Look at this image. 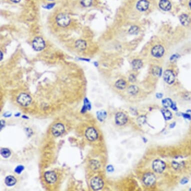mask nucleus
<instances>
[{
    "instance_id": "obj_1",
    "label": "nucleus",
    "mask_w": 191,
    "mask_h": 191,
    "mask_svg": "<svg viewBox=\"0 0 191 191\" xmlns=\"http://www.w3.org/2000/svg\"><path fill=\"white\" fill-rule=\"evenodd\" d=\"M56 22L58 25L62 27H65L69 25L71 20L67 15L60 14L56 17Z\"/></svg>"
},
{
    "instance_id": "obj_2",
    "label": "nucleus",
    "mask_w": 191,
    "mask_h": 191,
    "mask_svg": "<svg viewBox=\"0 0 191 191\" xmlns=\"http://www.w3.org/2000/svg\"><path fill=\"white\" fill-rule=\"evenodd\" d=\"M17 102L23 106H27L31 103L32 99L29 95L22 93L17 98Z\"/></svg>"
},
{
    "instance_id": "obj_3",
    "label": "nucleus",
    "mask_w": 191,
    "mask_h": 191,
    "mask_svg": "<svg viewBox=\"0 0 191 191\" xmlns=\"http://www.w3.org/2000/svg\"><path fill=\"white\" fill-rule=\"evenodd\" d=\"M33 47L35 50L40 51L43 50L45 47V42L41 37H36L33 42Z\"/></svg>"
},
{
    "instance_id": "obj_4",
    "label": "nucleus",
    "mask_w": 191,
    "mask_h": 191,
    "mask_svg": "<svg viewBox=\"0 0 191 191\" xmlns=\"http://www.w3.org/2000/svg\"><path fill=\"white\" fill-rule=\"evenodd\" d=\"M91 186L94 190H99L104 186V182L100 178L94 177L91 181Z\"/></svg>"
},
{
    "instance_id": "obj_5",
    "label": "nucleus",
    "mask_w": 191,
    "mask_h": 191,
    "mask_svg": "<svg viewBox=\"0 0 191 191\" xmlns=\"http://www.w3.org/2000/svg\"><path fill=\"white\" fill-rule=\"evenodd\" d=\"M156 181L155 176L151 173L146 174L143 177V182L147 186H153L156 183Z\"/></svg>"
},
{
    "instance_id": "obj_6",
    "label": "nucleus",
    "mask_w": 191,
    "mask_h": 191,
    "mask_svg": "<svg viewBox=\"0 0 191 191\" xmlns=\"http://www.w3.org/2000/svg\"><path fill=\"white\" fill-rule=\"evenodd\" d=\"M166 168V164L161 160H157L154 161L153 169L154 171L158 173H161L164 171Z\"/></svg>"
},
{
    "instance_id": "obj_7",
    "label": "nucleus",
    "mask_w": 191,
    "mask_h": 191,
    "mask_svg": "<svg viewBox=\"0 0 191 191\" xmlns=\"http://www.w3.org/2000/svg\"><path fill=\"white\" fill-rule=\"evenodd\" d=\"M85 135L87 139L90 141L96 140L98 138V134L95 129L92 127L89 128L85 133Z\"/></svg>"
},
{
    "instance_id": "obj_8",
    "label": "nucleus",
    "mask_w": 191,
    "mask_h": 191,
    "mask_svg": "<svg viewBox=\"0 0 191 191\" xmlns=\"http://www.w3.org/2000/svg\"><path fill=\"white\" fill-rule=\"evenodd\" d=\"M128 122V117L122 112H118L116 115L115 122L119 126H123Z\"/></svg>"
},
{
    "instance_id": "obj_9",
    "label": "nucleus",
    "mask_w": 191,
    "mask_h": 191,
    "mask_svg": "<svg viewBox=\"0 0 191 191\" xmlns=\"http://www.w3.org/2000/svg\"><path fill=\"white\" fill-rule=\"evenodd\" d=\"M65 131V127L63 124L61 123L56 124L52 129V132L54 136H60Z\"/></svg>"
},
{
    "instance_id": "obj_10",
    "label": "nucleus",
    "mask_w": 191,
    "mask_h": 191,
    "mask_svg": "<svg viewBox=\"0 0 191 191\" xmlns=\"http://www.w3.org/2000/svg\"><path fill=\"white\" fill-rule=\"evenodd\" d=\"M44 177L45 180L49 184H54L57 180V175L52 171H48L45 173Z\"/></svg>"
},
{
    "instance_id": "obj_11",
    "label": "nucleus",
    "mask_w": 191,
    "mask_h": 191,
    "mask_svg": "<svg viewBox=\"0 0 191 191\" xmlns=\"http://www.w3.org/2000/svg\"><path fill=\"white\" fill-rule=\"evenodd\" d=\"M163 77L165 82L170 85L172 84L175 80L174 74L171 70H167L165 72Z\"/></svg>"
},
{
    "instance_id": "obj_12",
    "label": "nucleus",
    "mask_w": 191,
    "mask_h": 191,
    "mask_svg": "<svg viewBox=\"0 0 191 191\" xmlns=\"http://www.w3.org/2000/svg\"><path fill=\"white\" fill-rule=\"evenodd\" d=\"M164 49L163 47L160 45H157L154 47L152 50V54L154 57H162L164 55Z\"/></svg>"
},
{
    "instance_id": "obj_13",
    "label": "nucleus",
    "mask_w": 191,
    "mask_h": 191,
    "mask_svg": "<svg viewBox=\"0 0 191 191\" xmlns=\"http://www.w3.org/2000/svg\"><path fill=\"white\" fill-rule=\"evenodd\" d=\"M149 3L147 0H140L137 5V8L140 11H145L149 8Z\"/></svg>"
},
{
    "instance_id": "obj_14",
    "label": "nucleus",
    "mask_w": 191,
    "mask_h": 191,
    "mask_svg": "<svg viewBox=\"0 0 191 191\" xmlns=\"http://www.w3.org/2000/svg\"><path fill=\"white\" fill-rule=\"evenodd\" d=\"M159 6L163 10L167 11L170 10L172 6L168 0H161L159 3Z\"/></svg>"
},
{
    "instance_id": "obj_15",
    "label": "nucleus",
    "mask_w": 191,
    "mask_h": 191,
    "mask_svg": "<svg viewBox=\"0 0 191 191\" xmlns=\"http://www.w3.org/2000/svg\"><path fill=\"white\" fill-rule=\"evenodd\" d=\"M180 21L183 25L188 26L191 23V20L188 15L184 14L180 16Z\"/></svg>"
},
{
    "instance_id": "obj_16",
    "label": "nucleus",
    "mask_w": 191,
    "mask_h": 191,
    "mask_svg": "<svg viewBox=\"0 0 191 191\" xmlns=\"http://www.w3.org/2000/svg\"><path fill=\"white\" fill-rule=\"evenodd\" d=\"M16 179L12 176H8L5 179V183L8 186H13L16 183Z\"/></svg>"
},
{
    "instance_id": "obj_17",
    "label": "nucleus",
    "mask_w": 191,
    "mask_h": 191,
    "mask_svg": "<svg viewBox=\"0 0 191 191\" xmlns=\"http://www.w3.org/2000/svg\"><path fill=\"white\" fill-rule=\"evenodd\" d=\"M76 47L80 50H84L87 47L86 42L84 40H79L76 42Z\"/></svg>"
},
{
    "instance_id": "obj_18",
    "label": "nucleus",
    "mask_w": 191,
    "mask_h": 191,
    "mask_svg": "<svg viewBox=\"0 0 191 191\" xmlns=\"http://www.w3.org/2000/svg\"><path fill=\"white\" fill-rule=\"evenodd\" d=\"M97 116L98 119L100 121L102 122L103 121H104L105 119L106 118L107 114L106 112L104 110H100V111H99L97 112Z\"/></svg>"
},
{
    "instance_id": "obj_19",
    "label": "nucleus",
    "mask_w": 191,
    "mask_h": 191,
    "mask_svg": "<svg viewBox=\"0 0 191 191\" xmlns=\"http://www.w3.org/2000/svg\"><path fill=\"white\" fill-rule=\"evenodd\" d=\"M126 82L123 80L117 81L115 84V86L117 88L120 90H123L126 87Z\"/></svg>"
},
{
    "instance_id": "obj_20",
    "label": "nucleus",
    "mask_w": 191,
    "mask_h": 191,
    "mask_svg": "<svg viewBox=\"0 0 191 191\" xmlns=\"http://www.w3.org/2000/svg\"><path fill=\"white\" fill-rule=\"evenodd\" d=\"M132 67L134 69H140L142 66H143V63L140 60L136 59L134 60L132 62Z\"/></svg>"
},
{
    "instance_id": "obj_21",
    "label": "nucleus",
    "mask_w": 191,
    "mask_h": 191,
    "mask_svg": "<svg viewBox=\"0 0 191 191\" xmlns=\"http://www.w3.org/2000/svg\"><path fill=\"white\" fill-rule=\"evenodd\" d=\"M162 112L165 120H170L172 118V114L171 113V112L169 110L164 109L162 110Z\"/></svg>"
},
{
    "instance_id": "obj_22",
    "label": "nucleus",
    "mask_w": 191,
    "mask_h": 191,
    "mask_svg": "<svg viewBox=\"0 0 191 191\" xmlns=\"http://www.w3.org/2000/svg\"><path fill=\"white\" fill-rule=\"evenodd\" d=\"M128 92L130 94L134 95L138 93L139 89L136 86H131L128 88Z\"/></svg>"
},
{
    "instance_id": "obj_23",
    "label": "nucleus",
    "mask_w": 191,
    "mask_h": 191,
    "mask_svg": "<svg viewBox=\"0 0 191 191\" xmlns=\"http://www.w3.org/2000/svg\"><path fill=\"white\" fill-rule=\"evenodd\" d=\"M162 104L165 108H168L169 107H171V106L172 105L173 102L172 100L170 99H164L162 101Z\"/></svg>"
},
{
    "instance_id": "obj_24",
    "label": "nucleus",
    "mask_w": 191,
    "mask_h": 191,
    "mask_svg": "<svg viewBox=\"0 0 191 191\" xmlns=\"http://www.w3.org/2000/svg\"><path fill=\"white\" fill-rule=\"evenodd\" d=\"M1 155L3 157L7 158L9 157L10 156L11 153L8 149L3 148L1 151Z\"/></svg>"
},
{
    "instance_id": "obj_25",
    "label": "nucleus",
    "mask_w": 191,
    "mask_h": 191,
    "mask_svg": "<svg viewBox=\"0 0 191 191\" xmlns=\"http://www.w3.org/2000/svg\"><path fill=\"white\" fill-rule=\"evenodd\" d=\"M152 73L155 76L160 77L162 74V70L159 67H155L152 69Z\"/></svg>"
},
{
    "instance_id": "obj_26",
    "label": "nucleus",
    "mask_w": 191,
    "mask_h": 191,
    "mask_svg": "<svg viewBox=\"0 0 191 191\" xmlns=\"http://www.w3.org/2000/svg\"><path fill=\"white\" fill-rule=\"evenodd\" d=\"M91 166L92 167V169H93L97 170L98 169H99V167H100V163L97 161L93 160L91 162Z\"/></svg>"
},
{
    "instance_id": "obj_27",
    "label": "nucleus",
    "mask_w": 191,
    "mask_h": 191,
    "mask_svg": "<svg viewBox=\"0 0 191 191\" xmlns=\"http://www.w3.org/2000/svg\"><path fill=\"white\" fill-rule=\"evenodd\" d=\"M84 107L83 108V111L85 112L87 110H90L91 109V105L90 103L89 102L88 100L87 99H85V101H84Z\"/></svg>"
},
{
    "instance_id": "obj_28",
    "label": "nucleus",
    "mask_w": 191,
    "mask_h": 191,
    "mask_svg": "<svg viewBox=\"0 0 191 191\" xmlns=\"http://www.w3.org/2000/svg\"><path fill=\"white\" fill-rule=\"evenodd\" d=\"M92 3V0H82L81 1V4L84 7L90 6Z\"/></svg>"
},
{
    "instance_id": "obj_29",
    "label": "nucleus",
    "mask_w": 191,
    "mask_h": 191,
    "mask_svg": "<svg viewBox=\"0 0 191 191\" xmlns=\"http://www.w3.org/2000/svg\"><path fill=\"white\" fill-rule=\"evenodd\" d=\"M139 31V28L137 26H133L129 30V33L131 34H136Z\"/></svg>"
},
{
    "instance_id": "obj_30",
    "label": "nucleus",
    "mask_w": 191,
    "mask_h": 191,
    "mask_svg": "<svg viewBox=\"0 0 191 191\" xmlns=\"http://www.w3.org/2000/svg\"><path fill=\"white\" fill-rule=\"evenodd\" d=\"M146 121V118L145 117V116H142L141 117H140L138 119V123L141 125H143L145 124V122Z\"/></svg>"
},
{
    "instance_id": "obj_31",
    "label": "nucleus",
    "mask_w": 191,
    "mask_h": 191,
    "mask_svg": "<svg viewBox=\"0 0 191 191\" xmlns=\"http://www.w3.org/2000/svg\"><path fill=\"white\" fill-rule=\"evenodd\" d=\"M24 169V167L23 166H19L17 167V168L15 169V172L17 173L18 174H20Z\"/></svg>"
},
{
    "instance_id": "obj_32",
    "label": "nucleus",
    "mask_w": 191,
    "mask_h": 191,
    "mask_svg": "<svg viewBox=\"0 0 191 191\" xmlns=\"http://www.w3.org/2000/svg\"><path fill=\"white\" fill-rule=\"evenodd\" d=\"M181 164L178 162H173L172 163V167L175 169H178L181 167Z\"/></svg>"
},
{
    "instance_id": "obj_33",
    "label": "nucleus",
    "mask_w": 191,
    "mask_h": 191,
    "mask_svg": "<svg viewBox=\"0 0 191 191\" xmlns=\"http://www.w3.org/2000/svg\"><path fill=\"white\" fill-rule=\"evenodd\" d=\"M107 170L109 172H112L114 171V168L113 166L112 165H109L107 167Z\"/></svg>"
},
{
    "instance_id": "obj_34",
    "label": "nucleus",
    "mask_w": 191,
    "mask_h": 191,
    "mask_svg": "<svg viewBox=\"0 0 191 191\" xmlns=\"http://www.w3.org/2000/svg\"><path fill=\"white\" fill-rule=\"evenodd\" d=\"M129 81L131 82H134L136 81V78L135 77L134 75H131L130 77H129Z\"/></svg>"
},
{
    "instance_id": "obj_35",
    "label": "nucleus",
    "mask_w": 191,
    "mask_h": 191,
    "mask_svg": "<svg viewBox=\"0 0 191 191\" xmlns=\"http://www.w3.org/2000/svg\"><path fill=\"white\" fill-rule=\"evenodd\" d=\"M182 115H183L184 117H185V118H186L187 119L190 120L191 119V116H190V115H189V114H183Z\"/></svg>"
},
{
    "instance_id": "obj_36",
    "label": "nucleus",
    "mask_w": 191,
    "mask_h": 191,
    "mask_svg": "<svg viewBox=\"0 0 191 191\" xmlns=\"http://www.w3.org/2000/svg\"><path fill=\"white\" fill-rule=\"evenodd\" d=\"M188 179L184 178L182 180L181 183L182 184H186V183H188Z\"/></svg>"
},
{
    "instance_id": "obj_37",
    "label": "nucleus",
    "mask_w": 191,
    "mask_h": 191,
    "mask_svg": "<svg viewBox=\"0 0 191 191\" xmlns=\"http://www.w3.org/2000/svg\"><path fill=\"white\" fill-rule=\"evenodd\" d=\"M171 108L173 110H174V111H177V108L175 104H174V103H173L172 105L171 106Z\"/></svg>"
},
{
    "instance_id": "obj_38",
    "label": "nucleus",
    "mask_w": 191,
    "mask_h": 191,
    "mask_svg": "<svg viewBox=\"0 0 191 191\" xmlns=\"http://www.w3.org/2000/svg\"><path fill=\"white\" fill-rule=\"evenodd\" d=\"M5 122L4 121H3V120H1V129H2L3 125H5Z\"/></svg>"
},
{
    "instance_id": "obj_39",
    "label": "nucleus",
    "mask_w": 191,
    "mask_h": 191,
    "mask_svg": "<svg viewBox=\"0 0 191 191\" xmlns=\"http://www.w3.org/2000/svg\"><path fill=\"white\" fill-rule=\"evenodd\" d=\"M156 96H157L158 99H160V98H162V96H163V95L162 94H161V93H158L156 95Z\"/></svg>"
},
{
    "instance_id": "obj_40",
    "label": "nucleus",
    "mask_w": 191,
    "mask_h": 191,
    "mask_svg": "<svg viewBox=\"0 0 191 191\" xmlns=\"http://www.w3.org/2000/svg\"><path fill=\"white\" fill-rule=\"evenodd\" d=\"M54 4H51L50 5H48V6H47V8H52L54 6Z\"/></svg>"
},
{
    "instance_id": "obj_41",
    "label": "nucleus",
    "mask_w": 191,
    "mask_h": 191,
    "mask_svg": "<svg viewBox=\"0 0 191 191\" xmlns=\"http://www.w3.org/2000/svg\"><path fill=\"white\" fill-rule=\"evenodd\" d=\"M12 2L14 3H18L21 1V0H11Z\"/></svg>"
},
{
    "instance_id": "obj_42",
    "label": "nucleus",
    "mask_w": 191,
    "mask_h": 191,
    "mask_svg": "<svg viewBox=\"0 0 191 191\" xmlns=\"http://www.w3.org/2000/svg\"><path fill=\"white\" fill-rule=\"evenodd\" d=\"M175 126V123H173V124H171L170 127V128H174V127Z\"/></svg>"
},
{
    "instance_id": "obj_43",
    "label": "nucleus",
    "mask_w": 191,
    "mask_h": 191,
    "mask_svg": "<svg viewBox=\"0 0 191 191\" xmlns=\"http://www.w3.org/2000/svg\"><path fill=\"white\" fill-rule=\"evenodd\" d=\"M189 7H190V8L191 10V0H190V2H189Z\"/></svg>"
},
{
    "instance_id": "obj_44",
    "label": "nucleus",
    "mask_w": 191,
    "mask_h": 191,
    "mask_svg": "<svg viewBox=\"0 0 191 191\" xmlns=\"http://www.w3.org/2000/svg\"><path fill=\"white\" fill-rule=\"evenodd\" d=\"M1 60H2V57H3V55H2V52H1Z\"/></svg>"
}]
</instances>
